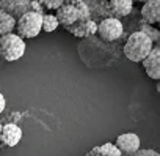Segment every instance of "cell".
<instances>
[{"mask_svg":"<svg viewBox=\"0 0 160 156\" xmlns=\"http://www.w3.org/2000/svg\"><path fill=\"white\" fill-rule=\"evenodd\" d=\"M154 46L155 44L144 33H141V32L137 30V32H133V33L129 35V38L126 40L121 52H122V55L127 60H130L133 63H141L148 57V54L152 51Z\"/></svg>","mask_w":160,"mask_h":156,"instance_id":"cell-1","label":"cell"},{"mask_svg":"<svg viewBox=\"0 0 160 156\" xmlns=\"http://www.w3.org/2000/svg\"><path fill=\"white\" fill-rule=\"evenodd\" d=\"M41 24H42V14L27 11L21 18L16 19V35L21 36L22 40H30L35 38L41 33Z\"/></svg>","mask_w":160,"mask_h":156,"instance_id":"cell-2","label":"cell"},{"mask_svg":"<svg viewBox=\"0 0 160 156\" xmlns=\"http://www.w3.org/2000/svg\"><path fill=\"white\" fill-rule=\"evenodd\" d=\"M25 41L16 33H10L0 38V57L7 62H18L25 54Z\"/></svg>","mask_w":160,"mask_h":156,"instance_id":"cell-3","label":"cell"},{"mask_svg":"<svg viewBox=\"0 0 160 156\" xmlns=\"http://www.w3.org/2000/svg\"><path fill=\"white\" fill-rule=\"evenodd\" d=\"M124 35V25L119 19L105 18L98 24L96 36L104 43H116Z\"/></svg>","mask_w":160,"mask_h":156,"instance_id":"cell-4","label":"cell"},{"mask_svg":"<svg viewBox=\"0 0 160 156\" xmlns=\"http://www.w3.org/2000/svg\"><path fill=\"white\" fill-rule=\"evenodd\" d=\"M141 65H143V69L148 74V77L158 82L160 81V47L154 46L152 51L148 54V57L141 62Z\"/></svg>","mask_w":160,"mask_h":156,"instance_id":"cell-5","label":"cell"},{"mask_svg":"<svg viewBox=\"0 0 160 156\" xmlns=\"http://www.w3.org/2000/svg\"><path fill=\"white\" fill-rule=\"evenodd\" d=\"M140 143H141V140L135 132H124L116 137L115 147L119 150V153L122 156H127V154H132L137 150H140Z\"/></svg>","mask_w":160,"mask_h":156,"instance_id":"cell-6","label":"cell"},{"mask_svg":"<svg viewBox=\"0 0 160 156\" xmlns=\"http://www.w3.org/2000/svg\"><path fill=\"white\" fill-rule=\"evenodd\" d=\"M64 30H68L71 35H74L75 38L85 40V38H91L96 36V30H98V22L96 21H77L69 27H64Z\"/></svg>","mask_w":160,"mask_h":156,"instance_id":"cell-7","label":"cell"},{"mask_svg":"<svg viewBox=\"0 0 160 156\" xmlns=\"http://www.w3.org/2000/svg\"><path fill=\"white\" fill-rule=\"evenodd\" d=\"M22 140V128L16 123L2 125L0 131V143L3 147H16Z\"/></svg>","mask_w":160,"mask_h":156,"instance_id":"cell-8","label":"cell"},{"mask_svg":"<svg viewBox=\"0 0 160 156\" xmlns=\"http://www.w3.org/2000/svg\"><path fill=\"white\" fill-rule=\"evenodd\" d=\"M30 2L32 0H0V10L18 19L27 11H30Z\"/></svg>","mask_w":160,"mask_h":156,"instance_id":"cell-9","label":"cell"},{"mask_svg":"<svg viewBox=\"0 0 160 156\" xmlns=\"http://www.w3.org/2000/svg\"><path fill=\"white\" fill-rule=\"evenodd\" d=\"M141 21L149 25H157L160 21V0H146L141 7Z\"/></svg>","mask_w":160,"mask_h":156,"instance_id":"cell-10","label":"cell"},{"mask_svg":"<svg viewBox=\"0 0 160 156\" xmlns=\"http://www.w3.org/2000/svg\"><path fill=\"white\" fill-rule=\"evenodd\" d=\"M133 10V3L130 0H108V13L110 18L115 19H122L127 18Z\"/></svg>","mask_w":160,"mask_h":156,"instance_id":"cell-11","label":"cell"},{"mask_svg":"<svg viewBox=\"0 0 160 156\" xmlns=\"http://www.w3.org/2000/svg\"><path fill=\"white\" fill-rule=\"evenodd\" d=\"M55 18H57V21H58V25H61L63 29L72 25L74 22H77L75 5H69V3L61 5V7L55 11Z\"/></svg>","mask_w":160,"mask_h":156,"instance_id":"cell-12","label":"cell"},{"mask_svg":"<svg viewBox=\"0 0 160 156\" xmlns=\"http://www.w3.org/2000/svg\"><path fill=\"white\" fill-rule=\"evenodd\" d=\"M85 3L90 10L91 21H94V18H101V21L105 18H110L108 0H85Z\"/></svg>","mask_w":160,"mask_h":156,"instance_id":"cell-13","label":"cell"},{"mask_svg":"<svg viewBox=\"0 0 160 156\" xmlns=\"http://www.w3.org/2000/svg\"><path fill=\"white\" fill-rule=\"evenodd\" d=\"M87 156H122V154L115 147V143L107 142V143H102V145H98V147L91 148L87 153Z\"/></svg>","mask_w":160,"mask_h":156,"instance_id":"cell-14","label":"cell"},{"mask_svg":"<svg viewBox=\"0 0 160 156\" xmlns=\"http://www.w3.org/2000/svg\"><path fill=\"white\" fill-rule=\"evenodd\" d=\"M14 27H16V19L8 13H5L3 10H0V38L14 33Z\"/></svg>","mask_w":160,"mask_h":156,"instance_id":"cell-15","label":"cell"},{"mask_svg":"<svg viewBox=\"0 0 160 156\" xmlns=\"http://www.w3.org/2000/svg\"><path fill=\"white\" fill-rule=\"evenodd\" d=\"M138 32H141V33H144L154 44L160 40V32L157 30V27H154V25H149V24H146V22H143V21H140V24H138ZM157 46V44H155Z\"/></svg>","mask_w":160,"mask_h":156,"instance_id":"cell-16","label":"cell"},{"mask_svg":"<svg viewBox=\"0 0 160 156\" xmlns=\"http://www.w3.org/2000/svg\"><path fill=\"white\" fill-rule=\"evenodd\" d=\"M58 21L55 18V14H42V24H41V30H44L46 33L55 32L58 29Z\"/></svg>","mask_w":160,"mask_h":156,"instance_id":"cell-17","label":"cell"},{"mask_svg":"<svg viewBox=\"0 0 160 156\" xmlns=\"http://www.w3.org/2000/svg\"><path fill=\"white\" fill-rule=\"evenodd\" d=\"M75 11H77V21H90L91 16H90V10L87 7L85 2L75 5Z\"/></svg>","mask_w":160,"mask_h":156,"instance_id":"cell-18","label":"cell"},{"mask_svg":"<svg viewBox=\"0 0 160 156\" xmlns=\"http://www.w3.org/2000/svg\"><path fill=\"white\" fill-rule=\"evenodd\" d=\"M61 5H64V0H50V2H47L44 5V10H47V11H57Z\"/></svg>","mask_w":160,"mask_h":156,"instance_id":"cell-19","label":"cell"},{"mask_svg":"<svg viewBox=\"0 0 160 156\" xmlns=\"http://www.w3.org/2000/svg\"><path fill=\"white\" fill-rule=\"evenodd\" d=\"M127 156H160L155 150H149V148H146V150H143V148H140V150H137L135 153H132V154H127Z\"/></svg>","mask_w":160,"mask_h":156,"instance_id":"cell-20","label":"cell"},{"mask_svg":"<svg viewBox=\"0 0 160 156\" xmlns=\"http://www.w3.org/2000/svg\"><path fill=\"white\" fill-rule=\"evenodd\" d=\"M30 11H33V13H38V14H44V5L42 3H39V2H36V0H32L30 2Z\"/></svg>","mask_w":160,"mask_h":156,"instance_id":"cell-21","label":"cell"},{"mask_svg":"<svg viewBox=\"0 0 160 156\" xmlns=\"http://www.w3.org/2000/svg\"><path fill=\"white\" fill-rule=\"evenodd\" d=\"M5 106H7V101H5V96L0 93V114L5 110Z\"/></svg>","mask_w":160,"mask_h":156,"instance_id":"cell-22","label":"cell"},{"mask_svg":"<svg viewBox=\"0 0 160 156\" xmlns=\"http://www.w3.org/2000/svg\"><path fill=\"white\" fill-rule=\"evenodd\" d=\"M82 2H85V0H64V3H69V5H78Z\"/></svg>","mask_w":160,"mask_h":156,"instance_id":"cell-23","label":"cell"},{"mask_svg":"<svg viewBox=\"0 0 160 156\" xmlns=\"http://www.w3.org/2000/svg\"><path fill=\"white\" fill-rule=\"evenodd\" d=\"M36 2H39V3H42V5H46L47 2H50V0H36Z\"/></svg>","mask_w":160,"mask_h":156,"instance_id":"cell-24","label":"cell"},{"mask_svg":"<svg viewBox=\"0 0 160 156\" xmlns=\"http://www.w3.org/2000/svg\"><path fill=\"white\" fill-rule=\"evenodd\" d=\"M130 2H132V3H137V2H143V3H144L146 0H130Z\"/></svg>","mask_w":160,"mask_h":156,"instance_id":"cell-25","label":"cell"},{"mask_svg":"<svg viewBox=\"0 0 160 156\" xmlns=\"http://www.w3.org/2000/svg\"><path fill=\"white\" fill-rule=\"evenodd\" d=\"M0 131H2V123H0Z\"/></svg>","mask_w":160,"mask_h":156,"instance_id":"cell-26","label":"cell"}]
</instances>
